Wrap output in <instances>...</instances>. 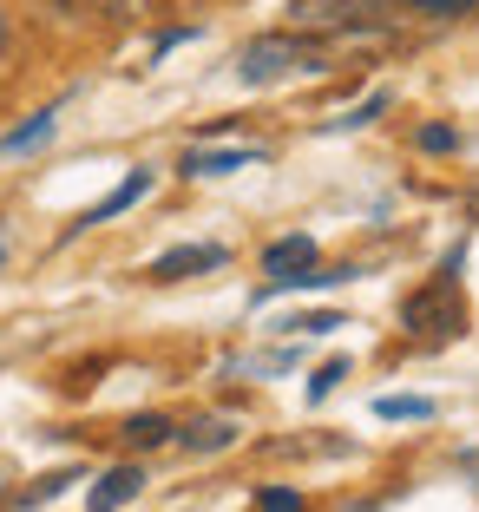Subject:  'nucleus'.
<instances>
[{"label": "nucleus", "mask_w": 479, "mask_h": 512, "mask_svg": "<svg viewBox=\"0 0 479 512\" xmlns=\"http://www.w3.org/2000/svg\"><path fill=\"white\" fill-rule=\"evenodd\" d=\"M289 73H322V46L289 40V33H263V40L243 46V60H237L243 86H276V79H289Z\"/></svg>", "instance_id": "1"}, {"label": "nucleus", "mask_w": 479, "mask_h": 512, "mask_svg": "<svg viewBox=\"0 0 479 512\" xmlns=\"http://www.w3.org/2000/svg\"><path fill=\"white\" fill-rule=\"evenodd\" d=\"M453 276L440 270V283L434 289H420V296H407V309H401V322L414 335H460V309H453Z\"/></svg>", "instance_id": "2"}, {"label": "nucleus", "mask_w": 479, "mask_h": 512, "mask_svg": "<svg viewBox=\"0 0 479 512\" xmlns=\"http://www.w3.org/2000/svg\"><path fill=\"white\" fill-rule=\"evenodd\" d=\"M309 263H315V237H309V230H296V237H276L270 250H263V289H256V296L270 302L276 289H283L289 276H302Z\"/></svg>", "instance_id": "3"}, {"label": "nucleus", "mask_w": 479, "mask_h": 512, "mask_svg": "<svg viewBox=\"0 0 479 512\" xmlns=\"http://www.w3.org/2000/svg\"><path fill=\"white\" fill-rule=\"evenodd\" d=\"M230 250L224 243H178V250H165L158 263H151V283H184V276H210V270H224Z\"/></svg>", "instance_id": "4"}, {"label": "nucleus", "mask_w": 479, "mask_h": 512, "mask_svg": "<svg viewBox=\"0 0 479 512\" xmlns=\"http://www.w3.org/2000/svg\"><path fill=\"white\" fill-rule=\"evenodd\" d=\"M243 165H263V145H191L184 151V178H230Z\"/></svg>", "instance_id": "5"}, {"label": "nucleus", "mask_w": 479, "mask_h": 512, "mask_svg": "<svg viewBox=\"0 0 479 512\" xmlns=\"http://www.w3.org/2000/svg\"><path fill=\"white\" fill-rule=\"evenodd\" d=\"M138 493H145V467H138V460H125V467H105L99 486L86 493V512H119V506H132Z\"/></svg>", "instance_id": "6"}, {"label": "nucleus", "mask_w": 479, "mask_h": 512, "mask_svg": "<svg viewBox=\"0 0 479 512\" xmlns=\"http://www.w3.org/2000/svg\"><path fill=\"white\" fill-rule=\"evenodd\" d=\"M145 191H151V171H145V165H138V171H125V184H119V191H105L99 204H92V211H79L66 237H79V230H92V224H112V217H119V211H132V204H138Z\"/></svg>", "instance_id": "7"}, {"label": "nucleus", "mask_w": 479, "mask_h": 512, "mask_svg": "<svg viewBox=\"0 0 479 512\" xmlns=\"http://www.w3.org/2000/svg\"><path fill=\"white\" fill-rule=\"evenodd\" d=\"M237 434L243 427L230 414H197L191 427H178V447L184 453H224V447H237Z\"/></svg>", "instance_id": "8"}, {"label": "nucleus", "mask_w": 479, "mask_h": 512, "mask_svg": "<svg viewBox=\"0 0 479 512\" xmlns=\"http://www.w3.org/2000/svg\"><path fill=\"white\" fill-rule=\"evenodd\" d=\"M119 440H125V453H151V447H171V440H178V421H171V414H125Z\"/></svg>", "instance_id": "9"}, {"label": "nucleus", "mask_w": 479, "mask_h": 512, "mask_svg": "<svg viewBox=\"0 0 479 512\" xmlns=\"http://www.w3.org/2000/svg\"><path fill=\"white\" fill-rule=\"evenodd\" d=\"M60 132V106H46V112H33L27 125H14V132H0V158H20V151H33V145H46V138Z\"/></svg>", "instance_id": "10"}, {"label": "nucleus", "mask_w": 479, "mask_h": 512, "mask_svg": "<svg viewBox=\"0 0 479 512\" xmlns=\"http://www.w3.org/2000/svg\"><path fill=\"white\" fill-rule=\"evenodd\" d=\"M375 414L381 421H434V401H420V394H381Z\"/></svg>", "instance_id": "11"}, {"label": "nucleus", "mask_w": 479, "mask_h": 512, "mask_svg": "<svg viewBox=\"0 0 479 512\" xmlns=\"http://www.w3.org/2000/svg\"><path fill=\"white\" fill-rule=\"evenodd\" d=\"M414 14H427V20H460V14H473L479 0H407Z\"/></svg>", "instance_id": "12"}, {"label": "nucleus", "mask_w": 479, "mask_h": 512, "mask_svg": "<svg viewBox=\"0 0 479 512\" xmlns=\"http://www.w3.org/2000/svg\"><path fill=\"white\" fill-rule=\"evenodd\" d=\"M256 512H302V493H289V486H263V493H256Z\"/></svg>", "instance_id": "13"}, {"label": "nucleus", "mask_w": 479, "mask_h": 512, "mask_svg": "<svg viewBox=\"0 0 479 512\" xmlns=\"http://www.w3.org/2000/svg\"><path fill=\"white\" fill-rule=\"evenodd\" d=\"M414 145L420 151H460V132H453V125H420Z\"/></svg>", "instance_id": "14"}, {"label": "nucleus", "mask_w": 479, "mask_h": 512, "mask_svg": "<svg viewBox=\"0 0 479 512\" xmlns=\"http://www.w3.org/2000/svg\"><path fill=\"white\" fill-rule=\"evenodd\" d=\"M342 375H348V362H322V368H315V381H309V401H329Z\"/></svg>", "instance_id": "15"}, {"label": "nucleus", "mask_w": 479, "mask_h": 512, "mask_svg": "<svg viewBox=\"0 0 479 512\" xmlns=\"http://www.w3.org/2000/svg\"><path fill=\"white\" fill-rule=\"evenodd\" d=\"M375 112H388V92H375L368 106H355V112H348V119H335V132H355V125H368V119H375Z\"/></svg>", "instance_id": "16"}, {"label": "nucleus", "mask_w": 479, "mask_h": 512, "mask_svg": "<svg viewBox=\"0 0 479 512\" xmlns=\"http://www.w3.org/2000/svg\"><path fill=\"white\" fill-rule=\"evenodd\" d=\"M289 329L296 335H329V329H342V316H296Z\"/></svg>", "instance_id": "17"}, {"label": "nucleus", "mask_w": 479, "mask_h": 512, "mask_svg": "<svg viewBox=\"0 0 479 512\" xmlns=\"http://www.w3.org/2000/svg\"><path fill=\"white\" fill-rule=\"evenodd\" d=\"M7 46H14V27H7V7H0V53H7Z\"/></svg>", "instance_id": "18"}, {"label": "nucleus", "mask_w": 479, "mask_h": 512, "mask_svg": "<svg viewBox=\"0 0 479 512\" xmlns=\"http://www.w3.org/2000/svg\"><path fill=\"white\" fill-rule=\"evenodd\" d=\"M0 263H7V243H0Z\"/></svg>", "instance_id": "19"}]
</instances>
